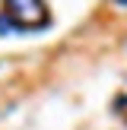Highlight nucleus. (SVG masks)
<instances>
[{"label":"nucleus","instance_id":"f257e3e1","mask_svg":"<svg viewBox=\"0 0 127 130\" xmlns=\"http://www.w3.org/2000/svg\"><path fill=\"white\" fill-rule=\"evenodd\" d=\"M51 22V10L44 0H3V16L0 29H22L35 32Z\"/></svg>","mask_w":127,"mask_h":130},{"label":"nucleus","instance_id":"f03ea898","mask_svg":"<svg viewBox=\"0 0 127 130\" xmlns=\"http://www.w3.org/2000/svg\"><path fill=\"white\" fill-rule=\"evenodd\" d=\"M114 3H118V6H127V0H114Z\"/></svg>","mask_w":127,"mask_h":130}]
</instances>
